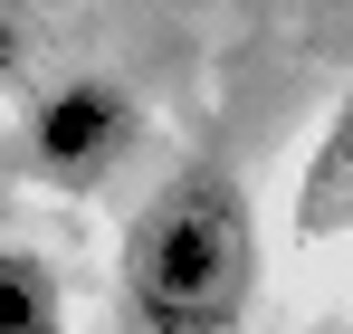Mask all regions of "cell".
Listing matches in <instances>:
<instances>
[{
  "instance_id": "4",
  "label": "cell",
  "mask_w": 353,
  "mask_h": 334,
  "mask_svg": "<svg viewBox=\"0 0 353 334\" xmlns=\"http://www.w3.org/2000/svg\"><path fill=\"white\" fill-rule=\"evenodd\" d=\"M19 67H29V19H19V10L0 0V86H10Z\"/></svg>"
},
{
  "instance_id": "3",
  "label": "cell",
  "mask_w": 353,
  "mask_h": 334,
  "mask_svg": "<svg viewBox=\"0 0 353 334\" xmlns=\"http://www.w3.org/2000/svg\"><path fill=\"white\" fill-rule=\"evenodd\" d=\"M0 334H67V286L39 248H0Z\"/></svg>"
},
{
  "instance_id": "2",
  "label": "cell",
  "mask_w": 353,
  "mask_h": 334,
  "mask_svg": "<svg viewBox=\"0 0 353 334\" xmlns=\"http://www.w3.org/2000/svg\"><path fill=\"white\" fill-rule=\"evenodd\" d=\"M19 153L48 191H105L134 153H143V106L124 77H67L48 86L29 124H19Z\"/></svg>"
},
{
  "instance_id": "1",
  "label": "cell",
  "mask_w": 353,
  "mask_h": 334,
  "mask_svg": "<svg viewBox=\"0 0 353 334\" xmlns=\"http://www.w3.org/2000/svg\"><path fill=\"white\" fill-rule=\"evenodd\" d=\"M258 210L220 163H181L115 248V334H248L258 315Z\"/></svg>"
}]
</instances>
